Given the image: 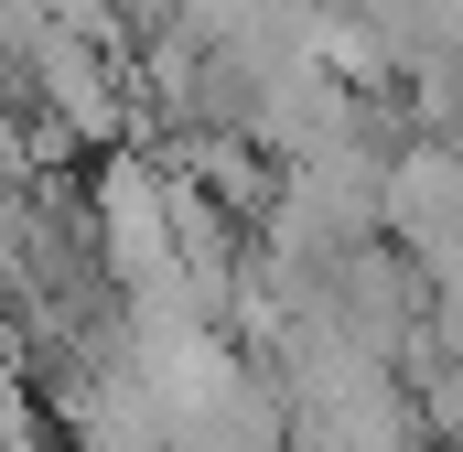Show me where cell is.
I'll list each match as a JSON object with an SVG mask.
<instances>
[{"label":"cell","instance_id":"cell-1","mask_svg":"<svg viewBox=\"0 0 463 452\" xmlns=\"http://www.w3.org/2000/svg\"><path fill=\"white\" fill-rule=\"evenodd\" d=\"M377 226H399L410 248L453 259V248H463V162H453V151H410V162L388 173V216H377Z\"/></svg>","mask_w":463,"mask_h":452}]
</instances>
